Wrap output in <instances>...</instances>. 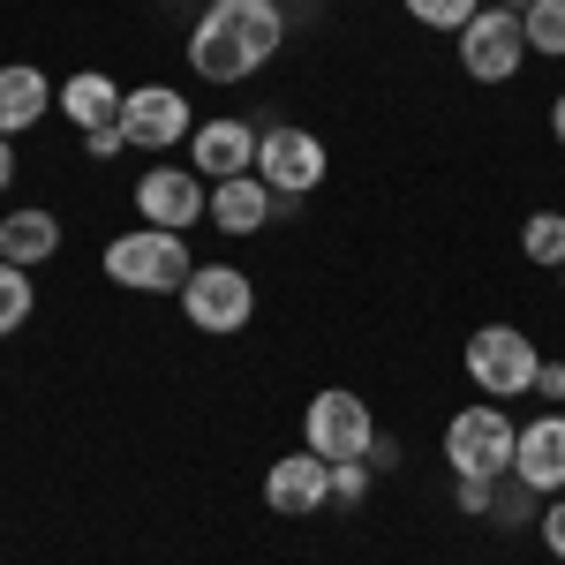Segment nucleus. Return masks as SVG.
Masks as SVG:
<instances>
[{"label":"nucleus","mask_w":565,"mask_h":565,"mask_svg":"<svg viewBox=\"0 0 565 565\" xmlns=\"http://www.w3.org/2000/svg\"><path fill=\"white\" fill-rule=\"evenodd\" d=\"M189 159L212 181L249 174V167H257V129H249V121H204V129L189 136Z\"/></svg>","instance_id":"ddd939ff"},{"label":"nucleus","mask_w":565,"mask_h":565,"mask_svg":"<svg viewBox=\"0 0 565 565\" xmlns=\"http://www.w3.org/2000/svg\"><path fill=\"white\" fill-rule=\"evenodd\" d=\"M302 437H309V452L317 460H370V445H377V423H370V407H362V392L348 385H324L317 399H309V415H302Z\"/></svg>","instance_id":"20e7f679"},{"label":"nucleus","mask_w":565,"mask_h":565,"mask_svg":"<svg viewBox=\"0 0 565 565\" xmlns=\"http://www.w3.org/2000/svg\"><path fill=\"white\" fill-rule=\"evenodd\" d=\"M31 302H39V295H31V271H23V264H0V340L23 332Z\"/></svg>","instance_id":"aec40b11"},{"label":"nucleus","mask_w":565,"mask_h":565,"mask_svg":"<svg viewBox=\"0 0 565 565\" xmlns=\"http://www.w3.org/2000/svg\"><path fill=\"white\" fill-rule=\"evenodd\" d=\"M53 249H61V218L53 212L23 204V212L0 218V264H23V271H31V264H45Z\"/></svg>","instance_id":"2eb2a0df"},{"label":"nucleus","mask_w":565,"mask_h":565,"mask_svg":"<svg viewBox=\"0 0 565 565\" xmlns=\"http://www.w3.org/2000/svg\"><path fill=\"white\" fill-rule=\"evenodd\" d=\"M15 181V151H8V136H0V189Z\"/></svg>","instance_id":"bb28decb"},{"label":"nucleus","mask_w":565,"mask_h":565,"mask_svg":"<svg viewBox=\"0 0 565 565\" xmlns=\"http://www.w3.org/2000/svg\"><path fill=\"white\" fill-rule=\"evenodd\" d=\"M121 98L129 90H114V76H98V68H84V76H68V90H61V114L76 121V129H121Z\"/></svg>","instance_id":"dca6fc26"},{"label":"nucleus","mask_w":565,"mask_h":565,"mask_svg":"<svg viewBox=\"0 0 565 565\" xmlns=\"http://www.w3.org/2000/svg\"><path fill=\"white\" fill-rule=\"evenodd\" d=\"M324 498H332V460H317L309 445L264 468V505H271V513H287V521H302V513H317Z\"/></svg>","instance_id":"9b49d317"},{"label":"nucleus","mask_w":565,"mask_h":565,"mask_svg":"<svg viewBox=\"0 0 565 565\" xmlns=\"http://www.w3.org/2000/svg\"><path fill=\"white\" fill-rule=\"evenodd\" d=\"M558 279H565V264H558Z\"/></svg>","instance_id":"c85d7f7f"},{"label":"nucleus","mask_w":565,"mask_h":565,"mask_svg":"<svg viewBox=\"0 0 565 565\" xmlns=\"http://www.w3.org/2000/svg\"><path fill=\"white\" fill-rule=\"evenodd\" d=\"M45 106H53V84H45L31 61H15V68H0V136L31 129Z\"/></svg>","instance_id":"f3484780"},{"label":"nucleus","mask_w":565,"mask_h":565,"mask_svg":"<svg viewBox=\"0 0 565 565\" xmlns=\"http://www.w3.org/2000/svg\"><path fill=\"white\" fill-rule=\"evenodd\" d=\"M189 242L174 226H136L121 242H106V279L114 287H136V295H181L189 287Z\"/></svg>","instance_id":"f03ea898"},{"label":"nucleus","mask_w":565,"mask_h":565,"mask_svg":"<svg viewBox=\"0 0 565 565\" xmlns=\"http://www.w3.org/2000/svg\"><path fill=\"white\" fill-rule=\"evenodd\" d=\"M513 445H521V423H513L505 407H460V415L445 423V460H452V476L505 482Z\"/></svg>","instance_id":"7ed1b4c3"},{"label":"nucleus","mask_w":565,"mask_h":565,"mask_svg":"<svg viewBox=\"0 0 565 565\" xmlns=\"http://www.w3.org/2000/svg\"><path fill=\"white\" fill-rule=\"evenodd\" d=\"M181 309H189L196 332H242L249 309H257V287H249V271H234V264H204V271H189Z\"/></svg>","instance_id":"0eeeda50"},{"label":"nucleus","mask_w":565,"mask_h":565,"mask_svg":"<svg viewBox=\"0 0 565 565\" xmlns=\"http://www.w3.org/2000/svg\"><path fill=\"white\" fill-rule=\"evenodd\" d=\"M551 129H558V143H565V98H551Z\"/></svg>","instance_id":"cd10ccee"},{"label":"nucleus","mask_w":565,"mask_h":565,"mask_svg":"<svg viewBox=\"0 0 565 565\" xmlns=\"http://www.w3.org/2000/svg\"><path fill=\"white\" fill-rule=\"evenodd\" d=\"M84 143H90V159H114V151H121V143H129V136H121V129H90Z\"/></svg>","instance_id":"a878e982"},{"label":"nucleus","mask_w":565,"mask_h":565,"mask_svg":"<svg viewBox=\"0 0 565 565\" xmlns=\"http://www.w3.org/2000/svg\"><path fill=\"white\" fill-rule=\"evenodd\" d=\"M136 212H143V226H196V218L212 212L204 204V174H189V167H151V174L136 181Z\"/></svg>","instance_id":"9d476101"},{"label":"nucleus","mask_w":565,"mask_h":565,"mask_svg":"<svg viewBox=\"0 0 565 565\" xmlns=\"http://www.w3.org/2000/svg\"><path fill=\"white\" fill-rule=\"evenodd\" d=\"M264 218H271V189L257 174L212 181V226L218 234H264Z\"/></svg>","instance_id":"4468645a"},{"label":"nucleus","mask_w":565,"mask_h":565,"mask_svg":"<svg viewBox=\"0 0 565 565\" xmlns=\"http://www.w3.org/2000/svg\"><path fill=\"white\" fill-rule=\"evenodd\" d=\"M543 551H551V558H565V498L543 513Z\"/></svg>","instance_id":"5701e85b"},{"label":"nucleus","mask_w":565,"mask_h":565,"mask_svg":"<svg viewBox=\"0 0 565 565\" xmlns=\"http://www.w3.org/2000/svg\"><path fill=\"white\" fill-rule=\"evenodd\" d=\"M257 181L271 196H309L324 181V143L309 129H264L257 136Z\"/></svg>","instance_id":"6e6552de"},{"label":"nucleus","mask_w":565,"mask_h":565,"mask_svg":"<svg viewBox=\"0 0 565 565\" xmlns=\"http://www.w3.org/2000/svg\"><path fill=\"white\" fill-rule=\"evenodd\" d=\"M513 476L543 498H565V415H535L521 423V445H513Z\"/></svg>","instance_id":"f8f14e48"},{"label":"nucleus","mask_w":565,"mask_h":565,"mask_svg":"<svg viewBox=\"0 0 565 565\" xmlns=\"http://www.w3.org/2000/svg\"><path fill=\"white\" fill-rule=\"evenodd\" d=\"M535 392H543V399H565V362H543V370H535Z\"/></svg>","instance_id":"393cba45"},{"label":"nucleus","mask_w":565,"mask_h":565,"mask_svg":"<svg viewBox=\"0 0 565 565\" xmlns=\"http://www.w3.org/2000/svg\"><path fill=\"white\" fill-rule=\"evenodd\" d=\"M521 249H527V264L558 271V264H565V212H535L521 226Z\"/></svg>","instance_id":"6ab92c4d"},{"label":"nucleus","mask_w":565,"mask_h":565,"mask_svg":"<svg viewBox=\"0 0 565 565\" xmlns=\"http://www.w3.org/2000/svg\"><path fill=\"white\" fill-rule=\"evenodd\" d=\"M521 31H527V53H558L565 61V0H527Z\"/></svg>","instance_id":"a211bd4d"},{"label":"nucleus","mask_w":565,"mask_h":565,"mask_svg":"<svg viewBox=\"0 0 565 565\" xmlns=\"http://www.w3.org/2000/svg\"><path fill=\"white\" fill-rule=\"evenodd\" d=\"M535 370H543V354L527 348V332H513V324H482V332H468V377H476L490 399H521V392H535Z\"/></svg>","instance_id":"39448f33"},{"label":"nucleus","mask_w":565,"mask_h":565,"mask_svg":"<svg viewBox=\"0 0 565 565\" xmlns=\"http://www.w3.org/2000/svg\"><path fill=\"white\" fill-rule=\"evenodd\" d=\"M407 15L430 23V31H468L482 15V0H407Z\"/></svg>","instance_id":"412c9836"},{"label":"nucleus","mask_w":565,"mask_h":565,"mask_svg":"<svg viewBox=\"0 0 565 565\" xmlns=\"http://www.w3.org/2000/svg\"><path fill=\"white\" fill-rule=\"evenodd\" d=\"M121 136H129L136 151H167V143H181L189 129V98H181L174 84H143L121 98Z\"/></svg>","instance_id":"1a4fd4ad"},{"label":"nucleus","mask_w":565,"mask_h":565,"mask_svg":"<svg viewBox=\"0 0 565 565\" xmlns=\"http://www.w3.org/2000/svg\"><path fill=\"white\" fill-rule=\"evenodd\" d=\"M527 61V31L513 8H482L476 23L460 31V68L476 76V84H513Z\"/></svg>","instance_id":"423d86ee"},{"label":"nucleus","mask_w":565,"mask_h":565,"mask_svg":"<svg viewBox=\"0 0 565 565\" xmlns=\"http://www.w3.org/2000/svg\"><path fill=\"white\" fill-rule=\"evenodd\" d=\"M287 23H279V0H212L204 23L189 31V68L204 84H249L264 61L279 53Z\"/></svg>","instance_id":"f257e3e1"},{"label":"nucleus","mask_w":565,"mask_h":565,"mask_svg":"<svg viewBox=\"0 0 565 565\" xmlns=\"http://www.w3.org/2000/svg\"><path fill=\"white\" fill-rule=\"evenodd\" d=\"M460 513H490V482L460 476Z\"/></svg>","instance_id":"b1692460"},{"label":"nucleus","mask_w":565,"mask_h":565,"mask_svg":"<svg viewBox=\"0 0 565 565\" xmlns=\"http://www.w3.org/2000/svg\"><path fill=\"white\" fill-rule=\"evenodd\" d=\"M362 490H370V468H362V460H340V468H332V498H340V505H354Z\"/></svg>","instance_id":"4be33fe9"}]
</instances>
